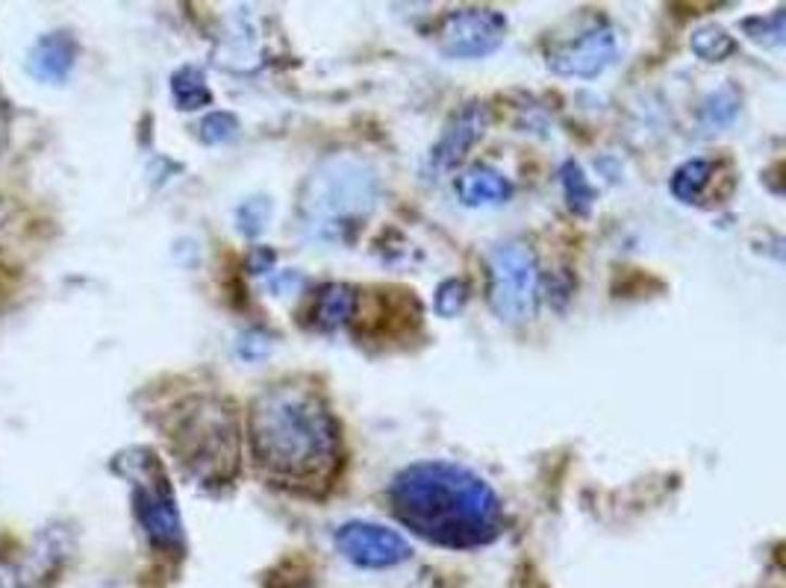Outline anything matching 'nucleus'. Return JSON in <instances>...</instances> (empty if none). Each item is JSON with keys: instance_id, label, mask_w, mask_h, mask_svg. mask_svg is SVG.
<instances>
[{"instance_id": "8", "label": "nucleus", "mask_w": 786, "mask_h": 588, "mask_svg": "<svg viewBox=\"0 0 786 588\" xmlns=\"http://www.w3.org/2000/svg\"><path fill=\"white\" fill-rule=\"evenodd\" d=\"M333 541L339 553L357 568H395L413 557L407 538L371 521H347L337 529Z\"/></svg>"}, {"instance_id": "6", "label": "nucleus", "mask_w": 786, "mask_h": 588, "mask_svg": "<svg viewBox=\"0 0 786 588\" xmlns=\"http://www.w3.org/2000/svg\"><path fill=\"white\" fill-rule=\"evenodd\" d=\"M486 297L507 324H528L540 306V265L524 242H504L490 254Z\"/></svg>"}, {"instance_id": "19", "label": "nucleus", "mask_w": 786, "mask_h": 588, "mask_svg": "<svg viewBox=\"0 0 786 588\" xmlns=\"http://www.w3.org/2000/svg\"><path fill=\"white\" fill-rule=\"evenodd\" d=\"M236 132H239V122H236V115H230V112H210L204 122H201V127H198V136H201L204 144L230 142Z\"/></svg>"}, {"instance_id": "16", "label": "nucleus", "mask_w": 786, "mask_h": 588, "mask_svg": "<svg viewBox=\"0 0 786 588\" xmlns=\"http://www.w3.org/2000/svg\"><path fill=\"white\" fill-rule=\"evenodd\" d=\"M710 174H713L710 159H686L672 174V194L681 203H695L707 189V183H710Z\"/></svg>"}, {"instance_id": "20", "label": "nucleus", "mask_w": 786, "mask_h": 588, "mask_svg": "<svg viewBox=\"0 0 786 588\" xmlns=\"http://www.w3.org/2000/svg\"><path fill=\"white\" fill-rule=\"evenodd\" d=\"M466 301H469V285L462 280H445L436 292V312L442 318H454L466 306Z\"/></svg>"}, {"instance_id": "21", "label": "nucleus", "mask_w": 786, "mask_h": 588, "mask_svg": "<svg viewBox=\"0 0 786 588\" xmlns=\"http://www.w3.org/2000/svg\"><path fill=\"white\" fill-rule=\"evenodd\" d=\"M268 213H271V206H268V201H263V197L245 201L239 206V213H236V218H239V230L245 235H259Z\"/></svg>"}, {"instance_id": "17", "label": "nucleus", "mask_w": 786, "mask_h": 588, "mask_svg": "<svg viewBox=\"0 0 786 588\" xmlns=\"http://www.w3.org/2000/svg\"><path fill=\"white\" fill-rule=\"evenodd\" d=\"M562 189H566V201H569V209L578 215H586L593 209V201H595V192L590 180L583 177V168L578 163H569L562 165Z\"/></svg>"}, {"instance_id": "11", "label": "nucleus", "mask_w": 786, "mask_h": 588, "mask_svg": "<svg viewBox=\"0 0 786 588\" xmlns=\"http://www.w3.org/2000/svg\"><path fill=\"white\" fill-rule=\"evenodd\" d=\"M74 62H77V44H74L72 36L68 33H48L30 48L27 72L39 82L60 86V82L68 80Z\"/></svg>"}, {"instance_id": "7", "label": "nucleus", "mask_w": 786, "mask_h": 588, "mask_svg": "<svg viewBox=\"0 0 786 588\" xmlns=\"http://www.w3.org/2000/svg\"><path fill=\"white\" fill-rule=\"evenodd\" d=\"M507 39V18L495 10H454L436 33L440 51L451 60H480L490 56Z\"/></svg>"}, {"instance_id": "4", "label": "nucleus", "mask_w": 786, "mask_h": 588, "mask_svg": "<svg viewBox=\"0 0 786 588\" xmlns=\"http://www.w3.org/2000/svg\"><path fill=\"white\" fill-rule=\"evenodd\" d=\"M168 433L180 465L201 486H227L239 474L242 433L239 418L225 400L210 395L186 400L174 412Z\"/></svg>"}, {"instance_id": "12", "label": "nucleus", "mask_w": 786, "mask_h": 588, "mask_svg": "<svg viewBox=\"0 0 786 588\" xmlns=\"http://www.w3.org/2000/svg\"><path fill=\"white\" fill-rule=\"evenodd\" d=\"M454 192L462 206H495L512 197V183L490 165H471L457 177Z\"/></svg>"}, {"instance_id": "13", "label": "nucleus", "mask_w": 786, "mask_h": 588, "mask_svg": "<svg viewBox=\"0 0 786 588\" xmlns=\"http://www.w3.org/2000/svg\"><path fill=\"white\" fill-rule=\"evenodd\" d=\"M354 312H357V292L345 283H327L318 289L316 301H313L309 324L330 333V330L345 327Z\"/></svg>"}, {"instance_id": "14", "label": "nucleus", "mask_w": 786, "mask_h": 588, "mask_svg": "<svg viewBox=\"0 0 786 588\" xmlns=\"http://www.w3.org/2000/svg\"><path fill=\"white\" fill-rule=\"evenodd\" d=\"M172 98L177 103V110L194 112L204 110L213 103V92L206 86L204 72L198 65H180L177 72L172 74Z\"/></svg>"}, {"instance_id": "5", "label": "nucleus", "mask_w": 786, "mask_h": 588, "mask_svg": "<svg viewBox=\"0 0 786 588\" xmlns=\"http://www.w3.org/2000/svg\"><path fill=\"white\" fill-rule=\"evenodd\" d=\"M115 471L134 483V512L139 527L156 550H183V521L160 459L148 447H134L115 457Z\"/></svg>"}, {"instance_id": "9", "label": "nucleus", "mask_w": 786, "mask_h": 588, "mask_svg": "<svg viewBox=\"0 0 786 588\" xmlns=\"http://www.w3.org/2000/svg\"><path fill=\"white\" fill-rule=\"evenodd\" d=\"M619 44H616V33L610 27H593V30L574 36L572 41H566L560 48H554L548 53V65L552 72L562 74V77H598L613 65Z\"/></svg>"}, {"instance_id": "15", "label": "nucleus", "mask_w": 786, "mask_h": 588, "mask_svg": "<svg viewBox=\"0 0 786 588\" xmlns=\"http://www.w3.org/2000/svg\"><path fill=\"white\" fill-rule=\"evenodd\" d=\"M689 48L698 60L705 62H725L727 56L736 53V39L725 27L719 24H707V27H698L689 39Z\"/></svg>"}, {"instance_id": "1", "label": "nucleus", "mask_w": 786, "mask_h": 588, "mask_svg": "<svg viewBox=\"0 0 786 588\" xmlns=\"http://www.w3.org/2000/svg\"><path fill=\"white\" fill-rule=\"evenodd\" d=\"M248 447L259 477L295 495H325L342 465V436L325 397L307 383H275L248 412Z\"/></svg>"}, {"instance_id": "18", "label": "nucleus", "mask_w": 786, "mask_h": 588, "mask_svg": "<svg viewBox=\"0 0 786 588\" xmlns=\"http://www.w3.org/2000/svg\"><path fill=\"white\" fill-rule=\"evenodd\" d=\"M736 112H739V94H736V89H731V86H722V89L710 94V101L705 103V122L710 124V127H722V124L734 118Z\"/></svg>"}, {"instance_id": "2", "label": "nucleus", "mask_w": 786, "mask_h": 588, "mask_svg": "<svg viewBox=\"0 0 786 588\" xmlns=\"http://www.w3.org/2000/svg\"><path fill=\"white\" fill-rule=\"evenodd\" d=\"M389 503L401 524L448 550L483 548L495 541L504 509L490 483L454 462H416L389 486Z\"/></svg>"}, {"instance_id": "10", "label": "nucleus", "mask_w": 786, "mask_h": 588, "mask_svg": "<svg viewBox=\"0 0 786 588\" xmlns=\"http://www.w3.org/2000/svg\"><path fill=\"white\" fill-rule=\"evenodd\" d=\"M486 124H490L486 106H483V103H466V106L451 118L448 127L442 130L440 142L433 144V151H430V168L436 174L454 171V168L466 159V153L474 148V142L486 132Z\"/></svg>"}, {"instance_id": "3", "label": "nucleus", "mask_w": 786, "mask_h": 588, "mask_svg": "<svg viewBox=\"0 0 786 588\" xmlns=\"http://www.w3.org/2000/svg\"><path fill=\"white\" fill-rule=\"evenodd\" d=\"M378 203V174L357 156H330L297 197V221L313 242H347Z\"/></svg>"}, {"instance_id": "22", "label": "nucleus", "mask_w": 786, "mask_h": 588, "mask_svg": "<svg viewBox=\"0 0 786 588\" xmlns=\"http://www.w3.org/2000/svg\"><path fill=\"white\" fill-rule=\"evenodd\" d=\"M271 263H275V251H268V247H259V251H254L251 259H248V265H251L254 274H266L268 268H271Z\"/></svg>"}]
</instances>
